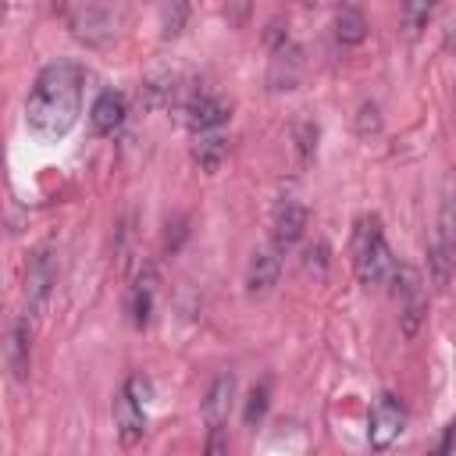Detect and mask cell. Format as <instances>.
Segmentation results:
<instances>
[{
  "label": "cell",
  "mask_w": 456,
  "mask_h": 456,
  "mask_svg": "<svg viewBox=\"0 0 456 456\" xmlns=\"http://www.w3.org/2000/svg\"><path fill=\"white\" fill-rule=\"evenodd\" d=\"M82 86H86V68L78 61H50L25 100V125L39 142H57L64 139L82 110Z\"/></svg>",
  "instance_id": "6da1fadb"
},
{
  "label": "cell",
  "mask_w": 456,
  "mask_h": 456,
  "mask_svg": "<svg viewBox=\"0 0 456 456\" xmlns=\"http://www.w3.org/2000/svg\"><path fill=\"white\" fill-rule=\"evenodd\" d=\"M353 271L360 278V285L367 289H381L395 278V260H392V249L385 242V228H381V217L367 214L356 221V232H353Z\"/></svg>",
  "instance_id": "7a4b0ae2"
},
{
  "label": "cell",
  "mask_w": 456,
  "mask_h": 456,
  "mask_svg": "<svg viewBox=\"0 0 456 456\" xmlns=\"http://www.w3.org/2000/svg\"><path fill=\"white\" fill-rule=\"evenodd\" d=\"M71 36L86 46H107L114 43L125 25H128V11L121 0H78L68 14Z\"/></svg>",
  "instance_id": "3957f363"
},
{
  "label": "cell",
  "mask_w": 456,
  "mask_h": 456,
  "mask_svg": "<svg viewBox=\"0 0 456 456\" xmlns=\"http://www.w3.org/2000/svg\"><path fill=\"white\" fill-rule=\"evenodd\" d=\"M428 271H431V281L438 292L449 289L452 271H456V189H449L442 207H438L435 235L428 246Z\"/></svg>",
  "instance_id": "277c9868"
},
{
  "label": "cell",
  "mask_w": 456,
  "mask_h": 456,
  "mask_svg": "<svg viewBox=\"0 0 456 456\" xmlns=\"http://www.w3.org/2000/svg\"><path fill=\"white\" fill-rule=\"evenodd\" d=\"M395 285H399V328L406 338H413L428 317V292H424L420 274L410 264L395 267Z\"/></svg>",
  "instance_id": "5b68a950"
},
{
  "label": "cell",
  "mask_w": 456,
  "mask_h": 456,
  "mask_svg": "<svg viewBox=\"0 0 456 456\" xmlns=\"http://www.w3.org/2000/svg\"><path fill=\"white\" fill-rule=\"evenodd\" d=\"M53 281H57V264H53V253L50 249H36L32 260H28V271H25V314H39L53 292Z\"/></svg>",
  "instance_id": "8992f818"
},
{
  "label": "cell",
  "mask_w": 456,
  "mask_h": 456,
  "mask_svg": "<svg viewBox=\"0 0 456 456\" xmlns=\"http://www.w3.org/2000/svg\"><path fill=\"white\" fill-rule=\"evenodd\" d=\"M114 424L125 445L139 442L146 431V413H142V395H139V378H128L125 388L114 399Z\"/></svg>",
  "instance_id": "52a82bcc"
},
{
  "label": "cell",
  "mask_w": 456,
  "mask_h": 456,
  "mask_svg": "<svg viewBox=\"0 0 456 456\" xmlns=\"http://www.w3.org/2000/svg\"><path fill=\"white\" fill-rule=\"evenodd\" d=\"M406 428V410L395 395H381L370 410V445L374 449H388Z\"/></svg>",
  "instance_id": "ba28073f"
},
{
  "label": "cell",
  "mask_w": 456,
  "mask_h": 456,
  "mask_svg": "<svg viewBox=\"0 0 456 456\" xmlns=\"http://www.w3.org/2000/svg\"><path fill=\"white\" fill-rule=\"evenodd\" d=\"M281 246H274V242H267V246H260L253 256H249V267H246V289L253 292V296H264L274 281H278V271H281Z\"/></svg>",
  "instance_id": "9c48e42d"
},
{
  "label": "cell",
  "mask_w": 456,
  "mask_h": 456,
  "mask_svg": "<svg viewBox=\"0 0 456 456\" xmlns=\"http://www.w3.org/2000/svg\"><path fill=\"white\" fill-rule=\"evenodd\" d=\"M232 395H235V378L232 374H217L207 388V399H203V420H207V431H224V420H228V410H232Z\"/></svg>",
  "instance_id": "30bf717a"
},
{
  "label": "cell",
  "mask_w": 456,
  "mask_h": 456,
  "mask_svg": "<svg viewBox=\"0 0 456 456\" xmlns=\"http://www.w3.org/2000/svg\"><path fill=\"white\" fill-rule=\"evenodd\" d=\"M299 78V50L292 46V39H278L274 50H271V71H267V82L271 89H292Z\"/></svg>",
  "instance_id": "8fae6325"
},
{
  "label": "cell",
  "mask_w": 456,
  "mask_h": 456,
  "mask_svg": "<svg viewBox=\"0 0 456 456\" xmlns=\"http://www.w3.org/2000/svg\"><path fill=\"white\" fill-rule=\"evenodd\" d=\"M185 114H189L192 132H210V128H221L228 121V107L214 93H192V100L185 103Z\"/></svg>",
  "instance_id": "7c38bea8"
},
{
  "label": "cell",
  "mask_w": 456,
  "mask_h": 456,
  "mask_svg": "<svg viewBox=\"0 0 456 456\" xmlns=\"http://www.w3.org/2000/svg\"><path fill=\"white\" fill-rule=\"evenodd\" d=\"M125 121V96L118 89H103L89 107V125L96 135H110Z\"/></svg>",
  "instance_id": "4fadbf2b"
},
{
  "label": "cell",
  "mask_w": 456,
  "mask_h": 456,
  "mask_svg": "<svg viewBox=\"0 0 456 456\" xmlns=\"http://www.w3.org/2000/svg\"><path fill=\"white\" fill-rule=\"evenodd\" d=\"M28 321L25 317H18L14 324H11V335H7V346H4V360H7V370H11V378H18V381H25L28 378Z\"/></svg>",
  "instance_id": "5bb4252c"
},
{
  "label": "cell",
  "mask_w": 456,
  "mask_h": 456,
  "mask_svg": "<svg viewBox=\"0 0 456 456\" xmlns=\"http://www.w3.org/2000/svg\"><path fill=\"white\" fill-rule=\"evenodd\" d=\"M303 228H306V207H299V203H281L278 214H274V235H271V242L281 246V249H289L292 242H299Z\"/></svg>",
  "instance_id": "9a60e30c"
},
{
  "label": "cell",
  "mask_w": 456,
  "mask_h": 456,
  "mask_svg": "<svg viewBox=\"0 0 456 456\" xmlns=\"http://www.w3.org/2000/svg\"><path fill=\"white\" fill-rule=\"evenodd\" d=\"M228 153V142L221 135V128H210V132H196V146H192V160L203 167V171H217L221 160Z\"/></svg>",
  "instance_id": "2e32d148"
},
{
  "label": "cell",
  "mask_w": 456,
  "mask_h": 456,
  "mask_svg": "<svg viewBox=\"0 0 456 456\" xmlns=\"http://www.w3.org/2000/svg\"><path fill=\"white\" fill-rule=\"evenodd\" d=\"M363 36H367V18H363V11L353 7V4L338 7V11H335V39H338L342 46H356V43H363Z\"/></svg>",
  "instance_id": "e0dca14e"
},
{
  "label": "cell",
  "mask_w": 456,
  "mask_h": 456,
  "mask_svg": "<svg viewBox=\"0 0 456 456\" xmlns=\"http://www.w3.org/2000/svg\"><path fill=\"white\" fill-rule=\"evenodd\" d=\"M438 0H399V18H403V28L413 36L428 25V18L435 14Z\"/></svg>",
  "instance_id": "ac0fdd59"
},
{
  "label": "cell",
  "mask_w": 456,
  "mask_h": 456,
  "mask_svg": "<svg viewBox=\"0 0 456 456\" xmlns=\"http://www.w3.org/2000/svg\"><path fill=\"white\" fill-rule=\"evenodd\" d=\"M267 399H271V385H267V381L253 385V392H249V399H246V413H242L249 428L264 420V413H267Z\"/></svg>",
  "instance_id": "d6986e66"
},
{
  "label": "cell",
  "mask_w": 456,
  "mask_h": 456,
  "mask_svg": "<svg viewBox=\"0 0 456 456\" xmlns=\"http://www.w3.org/2000/svg\"><path fill=\"white\" fill-rule=\"evenodd\" d=\"M150 310H153V281H139L135 292H132V321L135 324H146L150 321Z\"/></svg>",
  "instance_id": "ffe728a7"
},
{
  "label": "cell",
  "mask_w": 456,
  "mask_h": 456,
  "mask_svg": "<svg viewBox=\"0 0 456 456\" xmlns=\"http://www.w3.org/2000/svg\"><path fill=\"white\" fill-rule=\"evenodd\" d=\"M296 142H299V160L306 164V160H310V153H314V146H317V125L303 121V125L296 128Z\"/></svg>",
  "instance_id": "44dd1931"
},
{
  "label": "cell",
  "mask_w": 456,
  "mask_h": 456,
  "mask_svg": "<svg viewBox=\"0 0 456 456\" xmlns=\"http://www.w3.org/2000/svg\"><path fill=\"white\" fill-rule=\"evenodd\" d=\"M452 449H456V420L445 428V438L438 442V452H452Z\"/></svg>",
  "instance_id": "7402d4cb"
}]
</instances>
